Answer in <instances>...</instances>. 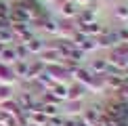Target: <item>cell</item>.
Segmentation results:
<instances>
[{
    "label": "cell",
    "mask_w": 128,
    "mask_h": 126,
    "mask_svg": "<svg viewBox=\"0 0 128 126\" xmlns=\"http://www.w3.org/2000/svg\"><path fill=\"white\" fill-rule=\"evenodd\" d=\"M10 99H13V88L8 84H0V103L10 101Z\"/></svg>",
    "instance_id": "obj_3"
},
{
    "label": "cell",
    "mask_w": 128,
    "mask_h": 126,
    "mask_svg": "<svg viewBox=\"0 0 128 126\" xmlns=\"http://www.w3.org/2000/svg\"><path fill=\"white\" fill-rule=\"evenodd\" d=\"M15 74H13V70H10L8 65H2L0 63V84H13L15 82Z\"/></svg>",
    "instance_id": "obj_2"
},
{
    "label": "cell",
    "mask_w": 128,
    "mask_h": 126,
    "mask_svg": "<svg viewBox=\"0 0 128 126\" xmlns=\"http://www.w3.org/2000/svg\"><path fill=\"white\" fill-rule=\"evenodd\" d=\"M17 61V55H15V48L13 46H4V50H2V55H0V63L2 65H13V63Z\"/></svg>",
    "instance_id": "obj_1"
}]
</instances>
